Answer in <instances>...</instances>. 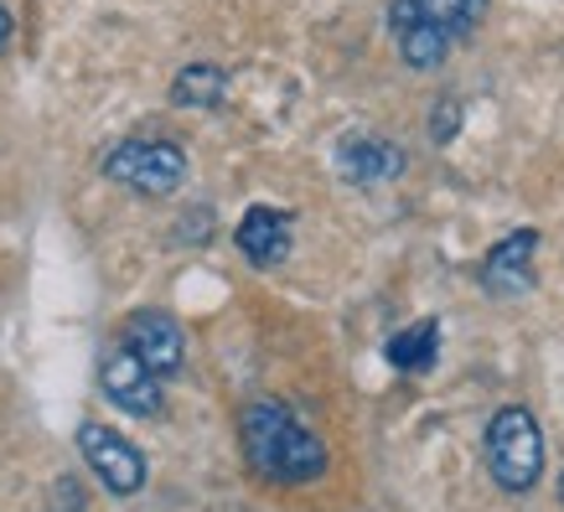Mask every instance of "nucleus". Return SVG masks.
<instances>
[{
  "label": "nucleus",
  "mask_w": 564,
  "mask_h": 512,
  "mask_svg": "<svg viewBox=\"0 0 564 512\" xmlns=\"http://www.w3.org/2000/svg\"><path fill=\"white\" fill-rule=\"evenodd\" d=\"M239 440H243V461L259 481L274 487H306L322 481L332 456H326L322 435L280 399H254L239 414Z\"/></svg>",
  "instance_id": "1"
},
{
  "label": "nucleus",
  "mask_w": 564,
  "mask_h": 512,
  "mask_svg": "<svg viewBox=\"0 0 564 512\" xmlns=\"http://www.w3.org/2000/svg\"><path fill=\"white\" fill-rule=\"evenodd\" d=\"M487 0H393L389 6V36L410 68H441L456 52V42L477 32Z\"/></svg>",
  "instance_id": "2"
},
{
  "label": "nucleus",
  "mask_w": 564,
  "mask_h": 512,
  "mask_svg": "<svg viewBox=\"0 0 564 512\" xmlns=\"http://www.w3.org/2000/svg\"><path fill=\"white\" fill-rule=\"evenodd\" d=\"M481 450H487V471L502 492H533L544 477V435H539V420L523 404H502L487 420Z\"/></svg>",
  "instance_id": "3"
},
{
  "label": "nucleus",
  "mask_w": 564,
  "mask_h": 512,
  "mask_svg": "<svg viewBox=\"0 0 564 512\" xmlns=\"http://www.w3.org/2000/svg\"><path fill=\"white\" fill-rule=\"evenodd\" d=\"M104 176L140 192V197H172L187 182V151L172 140H124L109 151Z\"/></svg>",
  "instance_id": "4"
},
{
  "label": "nucleus",
  "mask_w": 564,
  "mask_h": 512,
  "mask_svg": "<svg viewBox=\"0 0 564 512\" xmlns=\"http://www.w3.org/2000/svg\"><path fill=\"white\" fill-rule=\"evenodd\" d=\"M99 389L104 399L115 404V410L124 414H135V420H155L161 414V404H166V383L145 368V362L130 352V347H109L99 362Z\"/></svg>",
  "instance_id": "5"
},
{
  "label": "nucleus",
  "mask_w": 564,
  "mask_h": 512,
  "mask_svg": "<svg viewBox=\"0 0 564 512\" xmlns=\"http://www.w3.org/2000/svg\"><path fill=\"white\" fill-rule=\"evenodd\" d=\"M78 450H84V461L94 466V477L104 481V492L135 497L140 487H145V456L124 440L120 429L88 420V425H78Z\"/></svg>",
  "instance_id": "6"
},
{
  "label": "nucleus",
  "mask_w": 564,
  "mask_h": 512,
  "mask_svg": "<svg viewBox=\"0 0 564 512\" xmlns=\"http://www.w3.org/2000/svg\"><path fill=\"white\" fill-rule=\"evenodd\" d=\"M120 341L135 352L145 368H151L161 383L166 378L182 373V362H187V337H182V326L166 316V311H135L130 322H124Z\"/></svg>",
  "instance_id": "7"
},
{
  "label": "nucleus",
  "mask_w": 564,
  "mask_h": 512,
  "mask_svg": "<svg viewBox=\"0 0 564 512\" xmlns=\"http://www.w3.org/2000/svg\"><path fill=\"white\" fill-rule=\"evenodd\" d=\"M533 254H539V233L523 228V233H508L502 243L487 249L481 259V291L492 301H518V295L533 291Z\"/></svg>",
  "instance_id": "8"
},
{
  "label": "nucleus",
  "mask_w": 564,
  "mask_h": 512,
  "mask_svg": "<svg viewBox=\"0 0 564 512\" xmlns=\"http://www.w3.org/2000/svg\"><path fill=\"white\" fill-rule=\"evenodd\" d=\"M337 171L358 187H378V182H393L404 171V151L383 135H347L337 145Z\"/></svg>",
  "instance_id": "9"
},
{
  "label": "nucleus",
  "mask_w": 564,
  "mask_h": 512,
  "mask_svg": "<svg viewBox=\"0 0 564 512\" xmlns=\"http://www.w3.org/2000/svg\"><path fill=\"white\" fill-rule=\"evenodd\" d=\"M243 259H254V264H280V259L291 254V213L285 207H249L239 218V233H234Z\"/></svg>",
  "instance_id": "10"
},
{
  "label": "nucleus",
  "mask_w": 564,
  "mask_h": 512,
  "mask_svg": "<svg viewBox=\"0 0 564 512\" xmlns=\"http://www.w3.org/2000/svg\"><path fill=\"white\" fill-rule=\"evenodd\" d=\"M383 352H389V362L399 373H425L430 362H435V352H441V326L435 322L404 326V331H393V341Z\"/></svg>",
  "instance_id": "11"
},
{
  "label": "nucleus",
  "mask_w": 564,
  "mask_h": 512,
  "mask_svg": "<svg viewBox=\"0 0 564 512\" xmlns=\"http://www.w3.org/2000/svg\"><path fill=\"white\" fill-rule=\"evenodd\" d=\"M223 94H228V73L213 63H192L172 84V104H182V109H218Z\"/></svg>",
  "instance_id": "12"
},
{
  "label": "nucleus",
  "mask_w": 564,
  "mask_h": 512,
  "mask_svg": "<svg viewBox=\"0 0 564 512\" xmlns=\"http://www.w3.org/2000/svg\"><path fill=\"white\" fill-rule=\"evenodd\" d=\"M456 130H462V104H456V99H445L441 109L430 115V135H435V140L445 145V140L456 135Z\"/></svg>",
  "instance_id": "13"
},
{
  "label": "nucleus",
  "mask_w": 564,
  "mask_h": 512,
  "mask_svg": "<svg viewBox=\"0 0 564 512\" xmlns=\"http://www.w3.org/2000/svg\"><path fill=\"white\" fill-rule=\"evenodd\" d=\"M6 42H11V11L0 6V47H6Z\"/></svg>",
  "instance_id": "14"
},
{
  "label": "nucleus",
  "mask_w": 564,
  "mask_h": 512,
  "mask_svg": "<svg viewBox=\"0 0 564 512\" xmlns=\"http://www.w3.org/2000/svg\"><path fill=\"white\" fill-rule=\"evenodd\" d=\"M560 502H564V477H560Z\"/></svg>",
  "instance_id": "15"
}]
</instances>
